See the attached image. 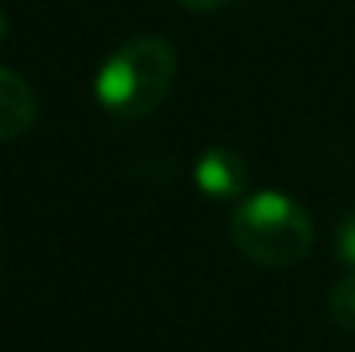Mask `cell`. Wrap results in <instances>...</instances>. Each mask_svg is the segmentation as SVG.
<instances>
[{
    "instance_id": "3957f363",
    "label": "cell",
    "mask_w": 355,
    "mask_h": 352,
    "mask_svg": "<svg viewBox=\"0 0 355 352\" xmlns=\"http://www.w3.org/2000/svg\"><path fill=\"white\" fill-rule=\"evenodd\" d=\"M193 180H197V187H200L207 197H214V201H232V197L248 190V162L238 156L235 149L214 145V149H207V152L197 159Z\"/></svg>"
},
{
    "instance_id": "7a4b0ae2",
    "label": "cell",
    "mask_w": 355,
    "mask_h": 352,
    "mask_svg": "<svg viewBox=\"0 0 355 352\" xmlns=\"http://www.w3.org/2000/svg\"><path fill=\"white\" fill-rule=\"evenodd\" d=\"M232 242L259 266H297L314 245L311 215L279 190L248 194L232 215Z\"/></svg>"
},
{
    "instance_id": "8992f818",
    "label": "cell",
    "mask_w": 355,
    "mask_h": 352,
    "mask_svg": "<svg viewBox=\"0 0 355 352\" xmlns=\"http://www.w3.org/2000/svg\"><path fill=\"white\" fill-rule=\"evenodd\" d=\"M338 259L349 266V273H355V211L338 225Z\"/></svg>"
},
{
    "instance_id": "52a82bcc",
    "label": "cell",
    "mask_w": 355,
    "mask_h": 352,
    "mask_svg": "<svg viewBox=\"0 0 355 352\" xmlns=\"http://www.w3.org/2000/svg\"><path fill=\"white\" fill-rule=\"evenodd\" d=\"M183 7H190V10H218V7H225L228 0H180Z\"/></svg>"
},
{
    "instance_id": "277c9868",
    "label": "cell",
    "mask_w": 355,
    "mask_h": 352,
    "mask_svg": "<svg viewBox=\"0 0 355 352\" xmlns=\"http://www.w3.org/2000/svg\"><path fill=\"white\" fill-rule=\"evenodd\" d=\"M35 90L14 73L0 66V142L21 138L35 124Z\"/></svg>"
},
{
    "instance_id": "6da1fadb",
    "label": "cell",
    "mask_w": 355,
    "mask_h": 352,
    "mask_svg": "<svg viewBox=\"0 0 355 352\" xmlns=\"http://www.w3.org/2000/svg\"><path fill=\"white\" fill-rule=\"evenodd\" d=\"M176 52L155 35H138L111 52L97 73V101L118 117L152 115L173 90Z\"/></svg>"
},
{
    "instance_id": "5b68a950",
    "label": "cell",
    "mask_w": 355,
    "mask_h": 352,
    "mask_svg": "<svg viewBox=\"0 0 355 352\" xmlns=\"http://www.w3.org/2000/svg\"><path fill=\"white\" fill-rule=\"evenodd\" d=\"M328 315H331V321L342 332H352L355 335V273L342 276L331 287V294H328Z\"/></svg>"
}]
</instances>
